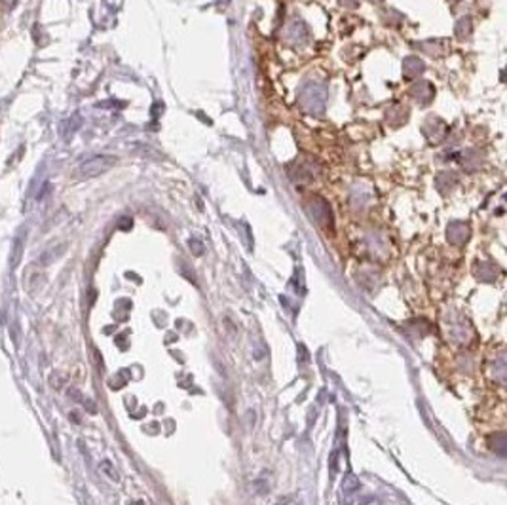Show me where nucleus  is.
<instances>
[{
    "label": "nucleus",
    "mask_w": 507,
    "mask_h": 505,
    "mask_svg": "<svg viewBox=\"0 0 507 505\" xmlns=\"http://www.w3.org/2000/svg\"><path fill=\"white\" fill-rule=\"evenodd\" d=\"M117 162L118 160L114 156H93V158L86 160L84 164H80L78 170L74 171V177L76 179H93V177L103 175L105 171H109Z\"/></svg>",
    "instance_id": "f257e3e1"
},
{
    "label": "nucleus",
    "mask_w": 507,
    "mask_h": 505,
    "mask_svg": "<svg viewBox=\"0 0 507 505\" xmlns=\"http://www.w3.org/2000/svg\"><path fill=\"white\" fill-rule=\"evenodd\" d=\"M357 487H359V481H357V477H355L354 473H348L344 477L342 481L344 492H354V490H357Z\"/></svg>",
    "instance_id": "f03ea898"
},
{
    "label": "nucleus",
    "mask_w": 507,
    "mask_h": 505,
    "mask_svg": "<svg viewBox=\"0 0 507 505\" xmlns=\"http://www.w3.org/2000/svg\"><path fill=\"white\" fill-rule=\"evenodd\" d=\"M336 458H338V452H333L330 454V477L336 475Z\"/></svg>",
    "instance_id": "7ed1b4c3"
},
{
    "label": "nucleus",
    "mask_w": 507,
    "mask_h": 505,
    "mask_svg": "<svg viewBox=\"0 0 507 505\" xmlns=\"http://www.w3.org/2000/svg\"><path fill=\"white\" fill-rule=\"evenodd\" d=\"M285 504H287V499H281V501H278L275 505H285Z\"/></svg>",
    "instance_id": "20e7f679"
}]
</instances>
